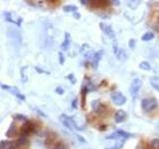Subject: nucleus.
I'll return each mask as SVG.
<instances>
[{
    "label": "nucleus",
    "instance_id": "nucleus-15",
    "mask_svg": "<svg viewBox=\"0 0 159 149\" xmlns=\"http://www.w3.org/2000/svg\"><path fill=\"white\" fill-rule=\"evenodd\" d=\"M27 70H28V66H24L20 69V74H21V82L22 83H27V81H28V77L26 74Z\"/></svg>",
    "mask_w": 159,
    "mask_h": 149
},
{
    "label": "nucleus",
    "instance_id": "nucleus-1",
    "mask_svg": "<svg viewBox=\"0 0 159 149\" xmlns=\"http://www.w3.org/2000/svg\"><path fill=\"white\" fill-rule=\"evenodd\" d=\"M59 120L61 121L65 127H67L71 131L75 130V129H81L77 125V122L75 121V119L71 116H68L67 114H61L59 117Z\"/></svg>",
    "mask_w": 159,
    "mask_h": 149
},
{
    "label": "nucleus",
    "instance_id": "nucleus-31",
    "mask_svg": "<svg viewBox=\"0 0 159 149\" xmlns=\"http://www.w3.org/2000/svg\"><path fill=\"white\" fill-rule=\"evenodd\" d=\"M35 70L39 73V74H50L49 72H47V71H44L43 69H41V68H39V67H35Z\"/></svg>",
    "mask_w": 159,
    "mask_h": 149
},
{
    "label": "nucleus",
    "instance_id": "nucleus-34",
    "mask_svg": "<svg viewBox=\"0 0 159 149\" xmlns=\"http://www.w3.org/2000/svg\"><path fill=\"white\" fill-rule=\"evenodd\" d=\"M74 17L76 19H80V18H81V14H79L78 12H75L74 13Z\"/></svg>",
    "mask_w": 159,
    "mask_h": 149
},
{
    "label": "nucleus",
    "instance_id": "nucleus-7",
    "mask_svg": "<svg viewBox=\"0 0 159 149\" xmlns=\"http://www.w3.org/2000/svg\"><path fill=\"white\" fill-rule=\"evenodd\" d=\"M1 88L3 89H6V91L10 92L12 94H14L15 97H16L17 98H19L20 101L24 102L25 99H26V97L24 96V94H22L21 93H20V91L18 89V88H15V87H10V86H5V84H1Z\"/></svg>",
    "mask_w": 159,
    "mask_h": 149
},
{
    "label": "nucleus",
    "instance_id": "nucleus-37",
    "mask_svg": "<svg viewBox=\"0 0 159 149\" xmlns=\"http://www.w3.org/2000/svg\"><path fill=\"white\" fill-rule=\"evenodd\" d=\"M78 138H79V140H81L82 142H84V139L82 136H78Z\"/></svg>",
    "mask_w": 159,
    "mask_h": 149
},
{
    "label": "nucleus",
    "instance_id": "nucleus-11",
    "mask_svg": "<svg viewBox=\"0 0 159 149\" xmlns=\"http://www.w3.org/2000/svg\"><path fill=\"white\" fill-rule=\"evenodd\" d=\"M70 45H71V35H70V33L66 32L65 33V40L61 45V49L64 50V51H66V50L69 49Z\"/></svg>",
    "mask_w": 159,
    "mask_h": 149
},
{
    "label": "nucleus",
    "instance_id": "nucleus-16",
    "mask_svg": "<svg viewBox=\"0 0 159 149\" xmlns=\"http://www.w3.org/2000/svg\"><path fill=\"white\" fill-rule=\"evenodd\" d=\"M116 56L118 60H120V61H125L127 55H126V52L124 49H118V51L116 54Z\"/></svg>",
    "mask_w": 159,
    "mask_h": 149
},
{
    "label": "nucleus",
    "instance_id": "nucleus-26",
    "mask_svg": "<svg viewBox=\"0 0 159 149\" xmlns=\"http://www.w3.org/2000/svg\"><path fill=\"white\" fill-rule=\"evenodd\" d=\"M124 142H125V140H117L116 143L114 144L113 148L114 149H121L122 146H123V144H124Z\"/></svg>",
    "mask_w": 159,
    "mask_h": 149
},
{
    "label": "nucleus",
    "instance_id": "nucleus-36",
    "mask_svg": "<svg viewBox=\"0 0 159 149\" xmlns=\"http://www.w3.org/2000/svg\"><path fill=\"white\" fill-rule=\"evenodd\" d=\"M80 2H81L83 5H87V3H89V1H83V0H81Z\"/></svg>",
    "mask_w": 159,
    "mask_h": 149
},
{
    "label": "nucleus",
    "instance_id": "nucleus-22",
    "mask_svg": "<svg viewBox=\"0 0 159 149\" xmlns=\"http://www.w3.org/2000/svg\"><path fill=\"white\" fill-rule=\"evenodd\" d=\"M139 68H140L141 70H144V71H151L150 64H149L148 62H146V61L141 62L140 64H139Z\"/></svg>",
    "mask_w": 159,
    "mask_h": 149
},
{
    "label": "nucleus",
    "instance_id": "nucleus-14",
    "mask_svg": "<svg viewBox=\"0 0 159 149\" xmlns=\"http://www.w3.org/2000/svg\"><path fill=\"white\" fill-rule=\"evenodd\" d=\"M149 82H150L151 87L154 89H156L157 92H159V77H152L149 79Z\"/></svg>",
    "mask_w": 159,
    "mask_h": 149
},
{
    "label": "nucleus",
    "instance_id": "nucleus-6",
    "mask_svg": "<svg viewBox=\"0 0 159 149\" xmlns=\"http://www.w3.org/2000/svg\"><path fill=\"white\" fill-rule=\"evenodd\" d=\"M111 102L117 106H121L126 102V97L120 92H116L111 94Z\"/></svg>",
    "mask_w": 159,
    "mask_h": 149
},
{
    "label": "nucleus",
    "instance_id": "nucleus-24",
    "mask_svg": "<svg viewBox=\"0 0 159 149\" xmlns=\"http://www.w3.org/2000/svg\"><path fill=\"white\" fill-rule=\"evenodd\" d=\"M86 88L88 89V92L89 93V92H93L94 89H96V87H94V84L91 82V81H88V83L86 84Z\"/></svg>",
    "mask_w": 159,
    "mask_h": 149
},
{
    "label": "nucleus",
    "instance_id": "nucleus-27",
    "mask_svg": "<svg viewBox=\"0 0 159 149\" xmlns=\"http://www.w3.org/2000/svg\"><path fill=\"white\" fill-rule=\"evenodd\" d=\"M67 79H69L70 82H71L72 84H75L77 83V79H76V77H75V74H68Z\"/></svg>",
    "mask_w": 159,
    "mask_h": 149
},
{
    "label": "nucleus",
    "instance_id": "nucleus-35",
    "mask_svg": "<svg viewBox=\"0 0 159 149\" xmlns=\"http://www.w3.org/2000/svg\"><path fill=\"white\" fill-rule=\"evenodd\" d=\"M36 111H37V112H38L39 114H42V116H44V117H46V116H47L46 114H45L44 112H42L41 111H39V109H36Z\"/></svg>",
    "mask_w": 159,
    "mask_h": 149
},
{
    "label": "nucleus",
    "instance_id": "nucleus-10",
    "mask_svg": "<svg viewBox=\"0 0 159 149\" xmlns=\"http://www.w3.org/2000/svg\"><path fill=\"white\" fill-rule=\"evenodd\" d=\"M126 117H127V113L124 111H122V109H119L114 114V120H116V123L123 122L126 119Z\"/></svg>",
    "mask_w": 159,
    "mask_h": 149
},
{
    "label": "nucleus",
    "instance_id": "nucleus-5",
    "mask_svg": "<svg viewBox=\"0 0 159 149\" xmlns=\"http://www.w3.org/2000/svg\"><path fill=\"white\" fill-rule=\"evenodd\" d=\"M35 130H36V124H35L33 121H29V120L25 121L21 129H20L22 136H25V137L29 135V134H31L32 132H34Z\"/></svg>",
    "mask_w": 159,
    "mask_h": 149
},
{
    "label": "nucleus",
    "instance_id": "nucleus-4",
    "mask_svg": "<svg viewBox=\"0 0 159 149\" xmlns=\"http://www.w3.org/2000/svg\"><path fill=\"white\" fill-rule=\"evenodd\" d=\"M131 136L130 133L122 130V129H118V130L114 131L111 135H107L106 139H116V140H126Z\"/></svg>",
    "mask_w": 159,
    "mask_h": 149
},
{
    "label": "nucleus",
    "instance_id": "nucleus-8",
    "mask_svg": "<svg viewBox=\"0 0 159 149\" xmlns=\"http://www.w3.org/2000/svg\"><path fill=\"white\" fill-rule=\"evenodd\" d=\"M99 27H101L102 31L106 34L109 39H112V40L116 39V33H114L113 29L111 28V25H108L107 23H103V22H101V23H99Z\"/></svg>",
    "mask_w": 159,
    "mask_h": 149
},
{
    "label": "nucleus",
    "instance_id": "nucleus-32",
    "mask_svg": "<svg viewBox=\"0 0 159 149\" xmlns=\"http://www.w3.org/2000/svg\"><path fill=\"white\" fill-rule=\"evenodd\" d=\"M134 46H135V40L130 39V40H129V47H130L131 49H133Z\"/></svg>",
    "mask_w": 159,
    "mask_h": 149
},
{
    "label": "nucleus",
    "instance_id": "nucleus-25",
    "mask_svg": "<svg viewBox=\"0 0 159 149\" xmlns=\"http://www.w3.org/2000/svg\"><path fill=\"white\" fill-rule=\"evenodd\" d=\"M14 119H18V120H22V121H27V117L23 115V114H20V113H16L13 115Z\"/></svg>",
    "mask_w": 159,
    "mask_h": 149
},
{
    "label": "nucleus",
    "instance_id": "nucleus-33",
    "mask_svg": "<svg viewBox=\"0 0 159 149\" xmlns=\"http://www.w3.org/2000/svg\"><path fill=\"white\" fill-rule=\"evenodd\" d=\"M77 102H78V98L76 97L73 101V102H72V106H73V108H77Z\"/></svg>",
    "mask_w": 159,
    "mask_h": 149
},
{
    "label": "nucleus",
    "instance_id": "nucleus-12",
    "mask_svg": "<svg viewBox=\"0 0 159 149\" xmlns=\"http://www.w3.org/2000/svg\"><path fill=\"white\" fill-rule=\"evenodd\" d=\"M8 36H9L10 39H13L14 43H18L17 42V38L21 40V35H20V33L18 31H16V30H10L9 33H8Z\"/></svg>",
    "mask_w": 159,
    "mask_h": 149
},
{
    "label": "nucleus",
    "instance_id": "nucleus-19",
    "mask_svg": "<svg viewBox=\"0 0 159 149\" xmlns=\"http://www.w3.org/2000/svg\"><path fill=\"white\" fill-rule=\"evenodd\" d=\"M154 39V34L152 32H146V33H144L142 36H141V40L142 41H151V40Z\"/></svg>",
    "mask_w": 159,
    "mask_h": 149
},
{
    "label": "nucleus",
    "instance_id": "nucleus-2",
    "mask_svg": "<svg viewBox=\"0 0 159 149\" xmlns=\"http://www.w3.org/2000/svg\"><path fill=\"white\" fill-rule=\"evenodd\" d=\"M157 107V101L155 97L143 98L141 101V108L144 112H151Z\"/></svg>",
    "mask_w": 159,
    "mask_h": 149
},
{
    "label": "nucleus",
    "instance_id": "nucleus-23",
    "mask_svg": "<svg viewBox=\"0 0 159 149\" xmlns=\"http://www.w3.org/2000/svg\"><path fill=\"white\" fill-rule=\"evenodd\" d=\"M92 3H93V6L96 8H98V7H106L107 6L108 4L107 3H109L107 1H93Z\"/></svg>",
    "mask_w": 159,
    "mask_h": 149
},
{
    "label": "nucleus",
    "instance_id": "nucleus-17",
    "mask_svg": "<svg viewBox=\"0 0 159 149\" xmlns=\"http://www.w3.org/2000/svg\"><path fill=\"white\" fill-rule=\"evenodd\" d=\"M15 131H16V126H15V124L14 122L11 123V125H10V127L8 128V130L6 132V136L9 137V138H11L14 136V134H15Z\"/></svg>",
    "mask_w": 159,
    "mask_h": 149
},
{
    "label": "nucleus",
    "instance_id": "nucleus-30",
    "mask_svg": "<svg viewBox=\"0 0 159 149\" xmlns=\"http://www.w3.org/2000/svg\"><path fill=\"white\" fill-rule=\"evenodd\" d=\"M59 59H60V64L61 65H64L65 63V57L62 52H59Z\"/></svg>",
    "mask_w": 159,
    "mask_h": 149
},
{
    "label": "nucleus",
    "instance_id": "nucleus-38",
    "mask_svg": "<svg viewBox=\"0 0 159 149\" xmlns=\"http://www.w3.org/2000/svg\"><path fill=\"white\" fill-rule=\"evenodd\" d=\"M8 149H14V147H11V148H8Z\"/></svg>",
    "mask_w": 159,
    "mask_h": 149
},
{
    "label": "nucleus",
    "instance_id": "nucleus-18",
    "mask_svg": "<svg viewBox=\"0 0 159 149\" xmlns=\"http://www.w3.org/2000/svg\"><path fill=\"white\" fill-rule=\"evenodd\" d=\"M63 10H64L65 12H67V13H69V12H73V13H75V12H77L78 7L76 6V5L70 4V5H66V6H64V7H63Z\"/></svg>",
    "mask_w": 159,
    "mask_h": 149
},
{
    "label": "nucleus",
    "instance_id": "nucleus-39",
    "mask_svg": "<svg viewBox=\"0 0 159 149\" xmlns=\"http://www.w3.org/2000/svg\"><path fill=\"white\" fill-rule=\"evenodd\" d=\"M109 149H114V148H113V147H111V148H109Z\"/></svg>",
    "mask_w": 159,
    "mask_h": 149
},
{
    "label": "nucleus",
    "instance_id": "nucleus-28",
    "mask_svg": "<svg viewBox=\"0 0 159 149\" xmlns=\"http://www.w3.org/2000/svg\"><path fill=\"white\" fill-rule=\"evenodd\" d=\"M151 146L154 149H159V139H157V138L153 139L151 142Z\"/></svg>",
    "mask_w": 159,
    "mask_h": 149
},
{
    "label": "nucleus",
    "instance_id": "nucleus-21",
    "mask_svg": "<svg viewBox=\"0 0 159 149\" xmlns=\"http://www.w3.org/2000/svg\"><path fill=\"white\" fill-rule=\"evenodd\" d=\"M88 89L86 88V87H83L82 88V107L84 108V104H86V96H87V93H88Z\"/></svg>",
    "mask_w": 159,
    "mask_h": 149
},
{
    "label": "nucleus",
    "instance_id": "nucleus-9",
    "mask_svg": "<svg viewBox=\"0 0 159 149\" xmlns=\"http://www.w3.org/2000/svg\"><path fill=\"white\" fill-rule=\"evenodd\" d=\"M103 53H104V50H99V51L94 53L93 57L92 59V66H93V69H98L99 61H101V59L102 57Z\"/></svg>",
    "mask_w": 159,
    "mask_h": 149
},
{
    "label": "nucleus",
    "instance_id": "nucleus-29",
    "mask_svg": "<svg viewBox=\"0 0 159 149\" xmlns=\"http://www.w3.org/2000/svg\"><path fill=\"white\" fill-rule=\"evenodd\" d=\"M55 92H56L58 94H64L65 93V89L61 87H58L56 88V89H55Z\"/></svg>",
    "mask_w": 159,
    "mask_h": 149
},
{
    "label": "nucleus",
    "instance_id": "nucleus-13",
    "mask_svg": "<svg viewBox=\"0 0 159 149\" xmlns=\"http://www.w3.org/2000/svg\"><path fill=\"white\" fill-rule=\"evenodd\" d=\"M92 107H93V111H96V112H101V111L102 109V104L101 103V101L99 99H96V101L92 102Z\"/></svg>",
    "mask_w": 159,
    "mask_h": 149
},
{
    "label": "nucleus",
    "instance_id": "nucleus-3",
    "mask_svg": "<svg viewBox=\"0 0 159 149\" xmlns=\"http://www.w3.org/2000/svg\"><path fill=\"white\" fill-rule=\"evenodd\" d=\"M142 87V81L140 79H134L130 84V88H129V92H130L131 97L135 99L138 96V93L140 91Z\"/></svg>",
    "mask_w": 159,
    "mask_h": 149
},
{
    "label": "nucleus",
    "instance_id": "nucleus-20",
    "mask_svg": "<svg viewBox=\"0 0 159 149\" xmlns=\"http://www.w3.org/2000/svg\"><path fill=\"white\" fill-rule=\"evenodd\" d=\"M3 16H4V18H5V21L11 22V23H14V24H16V25H17V22L15 21V20H13V18H12V14L10 13V12H4V13H3Z\"/></svg>",
    "mask_w": 159,
    "mask_h": 149
}]
</instances>
